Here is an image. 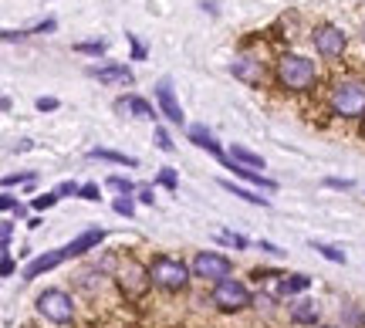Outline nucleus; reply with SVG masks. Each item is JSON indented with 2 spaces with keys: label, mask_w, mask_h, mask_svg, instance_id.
<instances>
[{
  "label": "nucleus",
  "mask_w": 365,
  "mask_h": 328,
  "mask_svg": "<svg viewBox=\"0 0 365 328\" xmlns=\"http://www.w3.org/2000/svg\"><path fill=\"white\" fill-rule=\"evenodd\" d=\"M274 78H277V85L287 88V92H308L314 81H318V65H314L312 58H304V54L284 51L277 58Z\"/></svg>",
  "instance_id": "1"
},
{
  "label": "nucleus",
  "mask_w": 365,
  "mask_h": 328,
  "mask_svg": "<svg viewBox=\"0 0 365 328\" xmlns=\"http://www.w3.org/2000/svg\"><path fill=\"white\" fill-rule=\"evenodd\" d=\"M145 267H149V281H153L159 291H170V294L186 291L190 281H193V267L186 261H180V257H173V254H156Z\"/></svg>",
  "instance_id": "2"
},
{
  "label": "nucleus",
  "mask_w": 365,
  "mask_h": 328,
  "mask_svg": "<svg viewBox=\"0 0 365 328\" xmlns=\"http://www.w3.org/2000/svg\"><path fill=\"white\" fill-rule=\"evenodd\" d=\"M328 108L339 118H365V81L339 78L328 92Z\"/></svg>",
  "instance_id": "3"
},
{
  "label": "nucleus",
  "mask_w": 365,
  "mask_h": 328,
  "mask_svg": "<svg viewBox=\"0 0 365 328\" xmlns=\"http://www.w3.org/2000/svg\"><path fill=\"white\" fill-rule=\"evenodd\" d=\"M34 308H38V315L44 322H51V325H71L75 322V298L61 288H44L34 298Z\"/></svg>",
  "instance_id": "4"
},
{
  "label": "nucleus",
  "mask_w": 365,
  "mask_h": 328,
  "mask_svg": "<svg viewBox=\"0 0 365 328\" xmlns=\"http://www.w3.org/2000/svg\"><path fill=\"white\" fill-rule=\"evenodd\" d=\"M210 302L217 304L220 312H227V315H237V312H244V308H250V288L244 285V281H237V277H227V281H220V285H213V294H210Z\"/></svg>",
  "instance_id": "5"
},
{
  "label": "nucleus",
  "mask_w": 365,
  "mask_h": 328,
  "mask_svg": "<svg viewBox=\"0 0 365 328\" xmlns=\"http://www.w3.org/2000/svg\"><path fill=\"white\" fill-rule=\"evenodd\" d=\"M190 267H193V277L210 281V285H220V281L234 275V261L227 254H220V250H200Z\"/></svg>",
  "instance_id": "6"
},
{
  "label": "nucleus",
  "mask_w": 365,
  "mask_h": 328,
  "mask_svg": "<svg viewBox=\"0 0 365 328\" xmlns=\"http://www.w3.org/2000/svg\"><path fill=\"white\" fill-rule=\"evenodd\" d=\"M312 41H314V51L322 54V58H339L349 48V34L339 24H328V21L325 24H314Z\"/></svg>",
  "instance_id": "7"
},
{
  "label": "nucleus",
  "mask_w": 365,
  "mask_h": 328,
  "mask_svg": "<svg viewBox=\"0 0 365 328\" xmlns=\"http://www.w3.org/2000/svg\"><path fill=\"white\" fill-rule=\"evenodd\" d=\"M115 281H118V291H122L125 298H143L145 291H149V285H153V281H149V267H143L139 261L122 264Z\"/></svg>",
  "instance_id": "8"
},
{
  "label": "nucleus",
  "mask_w": 365,
  "mask_h": 328,
  "mask_svg": "<svg viewBox=\"0 0 365 328\" xmlns=\"http://www.w3.org/2000/svg\"><path fill=\"white\" fill-rule=\"evenodd\" d=\"M153 95H156L159 112L170 118L173 125H182V122H186V116H182V106H180V98H176V92H173V81L170 78H159L156 88H153Z\"/></svg>",
  "instance_id": "9"
},
{
  "label": "nucleus",
  "mask_w": 365,
  "mask_h": 328,
  "mask_svg": "<svg viewBox=\"0 0 365 328\" xmlns=\"http://www.w3.org/2000/svg\"><path fill=\"white\" fill-rule=\"evenodd\" d=\"M230 71H234V78H240L244 85H261L264 81V61L257 54H237L234 61H230Z\"/></svg>",
  "instance_id": "10"
},
{
  "label": "nucleus",
  "mask_w": 365,
  "mask_h": 328,
  "mask_svg": "<svg viewBox=\"0 0 365 328\" xmlns=\"http://www.w3.org/2000/svg\"><path fill=\"white\" fill-rule=\"evenodd\" d=\"M65 261H68V250H65V247L48 250V254H38L34 261H27V264H24V271H21V277H24V281H38L41 275H48V271H54L58 264H65Z\"/></svg>",
  "instance_id": "11"
},
{
  "label": "nucleus",
  "mask_w": 365,
  "mask_h": 328,
  "mask_svg": "<svg viewBox=\"0 0 365 328\" xmlns=\"http://www.w3.org/2000/svg\"><path fill=\"white\" fill-rule=\"evenodd\" d=\"M88 78H98L102 85H132V81H135V75H132L129 65H122V61H118V65H112V61H108V65H91L88 68Z\"/></svg>",
  "instance_id": "12"
},
{
  "label": "nucleus",
  "mask_w": 365,
  "mask_h": 328,
  "mask_svg": "<svg viewBox=\"0 0 365 328\" xmlns=\"http://www.w3.org/2000/svg\"><path fill=\"white\" fill-rule=\"evenodd\" d=\"M115 112H122V116H132V118H149V122H156V118H159V108L153 106V102L139 98V95L115 98Z\"/></svg>",
  "instance_id": "13"
},
{
  "label": "nucleus",
  "mask_w": 365,
  "mask_h": 328,
  "mask_svg": "<svg viewBox=\"0 0 365 328\" xmlns=\"http://www.w3.org/2000/svg\"><path fill=\"white\" fill-rule=\"evenodd\" d=\"M102 240H105L102 227H88V230H81L78 237H71V240L65 244V250H68V257H81V254H88V250L98 247Z\"/></svg>",
  "instance_id": "14"
},
{
  "label": "nucleus",
  "mask_w": 365,
  "mask_h": 328,
  "mask_svg": "<svg viewBox=\"0 0 365 328\" xmlns=\"http://www.w3.org/2000/svg\"><path fill=\"white\" fill-rule=\"evenodd\" d=\"M190 143L196 145V149H207L210 156H217L223 163L227 159V153H223V145L217 143V135L207 129V125H190Z\"/></svg>",
  "instance_id": "15"
},
{
  "label": "nucleus",
  "mask_w": 365,
  "mask_h": 328,
  "mask_svg": "<svg viewBox=\"0 0 365 328\" xmlns=\"http://www.w3.org/2000/svg\"><path fill=\"white\" fill-rule=\"evenodd\" d=\"M318 318H322V308H318V302H312V298H301V302L291 304V322H294V325L318 328Z\"/></svg>",
  "instance_id": "16"
},
{
  "label": "nucleus",
  "mask_w": 365,
  "mask_h": 328,
  "mask_svg": "<svg viewBox=\"0 0 365 328\" xmlns=\"http://www.w3.org/2000/svg\"><path fill=\"white\" fill-rule=\"evenodd\" d=\"M312 288V277L308 275H281V281H277V294H284V298H291V294H301V291Z\"/></svg>",
  "instance_id": "17"
},
{
  "label": "nucleus",
  "mask_w": 365,
  "mask_h": 328,
  "mask_svg": "<svg viewBox=\"0 0 365 328\" xmlns=\"http://www.w3.org/2000/svg\"><path fill=\"white\" fill-rule=\"evenodd\" d=\"M88 159H105V163H115V166H129V170H135V166H139V159H135V156H125V153H115V149H102V145L88 149Z\"/></svg>",
  "instance_id": "18"
},
{
  "label": "nucleus",
  "mask_w": 365,
  "mask_h": 328,
  "mask_svg": "<svg viewBox=\"0 0 365 328\" xmlns=\"http://www.w3.org/2000/svg\"><path fill=\"white\" fill-rule=\"evenodd\" d=\"M220 186L227 190V193H234V197H240V200H247V203H254V207H271V200H267V197H261L257 190H247V186H237L234 180H220Z\"/></svg>",
  "instance_id": "19"
},
{
  "label": "nucleus",
  "mask_w": 365,
  "mask_h": 328,
  "mask_svg": "<svg viewBox=\"0 0 365 328\" xmlns=\"http://www.w3.org/2000/svg\"><path fill=\"white\" fill-rule=\"evenodd\" d=\"M230 159L234 163H240V166H250V170H264V156H257V153H250V149H244V145H230Z\"/></svg>",
  "instance_id": "20"
},
{
  "label": "nucleus",
  "mask_w": 365,
  "mask_h": 328,
  "mask_svg": "<svg viewBox=\"0 0 365 328\" xmlns=\"http://www.w3.org/2000/svg\"><path fill=\"white\" fill-rule=\"evenodd\" d=\"M312 250H318L322 257H328L331 264H345V250H339L335 244H325V240H312Z\"/></svg>",
  "instance_id": "21"
},
{
  "label": "nucleus",
  "mask_w": 365,
  "mask_h": 328,
  "mask_svg": "<svg viewBox=\"0 0 365 328\" xmlns=\"http://www.w3.org/2000/svg\"><path fill=\"white\" fill-rule=\"evenodd\" d=\"M75 51L91 54V58H102V54L108 51V41H78V44H75Z\"/></svg>",
  "instance_id": "22"
},
{
  "label": "nucleus",
  "mask_w": 365,
  "mask_h": 328,
  "mask_svg": "<svg viewBox=\"0 0 365 328\" xmlns=\"http://www.w3.org/2000/svg\"><path fill=\"white\" fill-rule=\"evenodd\" d=\"M217 240H220V244H230V247H237V250H247L250 247L247 237L234 234V230H220V234H217Z\"/></svg>",
  "instance_id": "23"
},
{
  "label": "nucleus",
  "mask_w": 365,
  "mask_h": 328,
  "mask_svg": "<svg viewBox=\"0 0 365 328\" xmlns=\"http://www.w3.org/2000/svg\"><path fill=\"white\" fill-rule=\"evenodd\" d=\"M108 186H112V190H118L122 197H132V193L139 190V186L132 183V180H125V176H108Z\"/></svg>",
  "instance_id": "24"
},
{
  "label": "nucleus",
  "mask_w": 365,
  "mask_h": 328,
  "mask_svg": "<svg viewBox=\"0 0 365 328\" xmlns=\"http://www.w3.org/2000/svg\"><path fill=\"white\" fill-rule=\"evenodd\" d=\"M156 183L166 186V190H176V186H180V176H176V170H173V166H163V170H159V176H156Z\"/></svg>",
  "instance_id": "25"
},
{
  "label": "nucleus",
  "mask_w": 365,
  "mask_h": 328,
  "mask_svg": "<svg viewBox=\"0 0 365 328\" xmlns=\"http://www.w3.org/2000/svg\"><path fill=\"white\" fill-rule=\"evenodd\" d=\"M115 213L118 217H135V197H115Z\"/></svg>",
  "instance_id": "26"
},
{
  "label": "nucleus",
  "mask_w": 365,
  "mask_h": 328,
  "mask_svg": "<svg viewBox=\"0 0 365 328\" xmlns=\"http://www.w3.org/2000/svg\"><path fill=\"white\" fill-rule=\"evenodd\" d=\"M58 200H61L58 193H41V197H34V203H31V207H34L38 213H44V210H51V207L58 203Z\"/></svg>",
  "instance_id": "27"
},
{
  "label": "nucleus",
  "mask_w": 365,
  "mask_h": 328,
  "mask_svg": "<svg viewBox=\"0 0 365 328\" xmlns=\"http://www.w3.org/2000/svg\"><path fill=\"white\" fill-rule=\"evenodd\" d=\"M58 197L65 200V197H81V186L75 183V180H65V183H58V190H54Z\"/></svg>",
  "instance_id": "28"
},
{
  "label": "nucleus",
  "mask_w": 365,
  "mask_h": 328,
  "mask_svg": "<svg viewBox=\"0 0 365 328\" xmlns=\"http://www.w3.org/2000/svg\"><path fill=\"white\" fill-rule=\"evenodd\" d=\"M34 108H38V112H58V108H61V102H58V98H51V95H41L38 102H34Z\"/></svg>",
  "instance_id": "29"
},
{
  "label": "nucleus",
  "mask_w": 365,
  "mask_h": 328,
  "mask_svg": "<svg viewBox=\"0 0 365 328\" xmlns=\"http://www.w3.org/2000/svg\"><path fill=\"white\" fill-rule=\"evenodd\" d=\"M21 183H34V173H17V176H4V190H11V186H21Z\"/></svg>",
  "instance_id": "30"
},
{
  "label": "nucleus",
  "mask_w": 365,
  "mask_h": 328,
  "mask_svg": "<svg viewBox=\"0 0 365 328\" xmlns=\"http://www.w3.org/2000/svg\"><path fill=\"white\" fill-rule=\"evenodd\" d=\"M156 145L163 149V153H173V139H170V132H166V129H159V125H156Z\"/></svg>",
  "instance_id": "31"
},
{
  "label": "nucleus",
  "mask_w": 365,
  "mask_h": 328,
  "mask_svg": "<svg viewBox=\"0 0 365 328\" xmlns=\"http://www.w3.org/2000/svg\"><path fill=\"white\" fill-rule=\"evenodd\" d=\"M125 41L132 44V61H143V58H145V48L139 44V38H135V34H125Z\"/></svg>",
  "instance_id": "32"
},
{
  "label": "nucleus",
  "mask_w": 365,
  "mask_h": 328,
  "mask_svg": "<svg viewBox=\"0 0 365 328\" xmlns=\"http://www.w3.org/2000/svg\"><path fill=\"white\" fill-rule=\"evenodd\" d=\"M98 197H102V190H98V183H85V186H81V200H88V203H95Z\"/></svg>",
  "instance_id": "33"
},
{
  "label": "nucleus",
  "mask_w": 365,
  "mask_h": 328,
  "mask_svg": "<svg viewBox=\"0 0 365 328\" xmlns=\"http://www.w3.org/2000/svg\"><path fill=\"white\" fill-rule=\"evenodd\" d=\"M14 267H17V264H14L11 250H4V261H0V275H4V277H11V275H14Z\"/></svg>",
  "instance_id": "34"
},
{
  "label": "nucleus",
  "mask_w": 365,
  "mask_h": 328,
  "mask_svg": "<svg viewBox=\"0 0 365 328\" xmlns=\"http://www.w3.org/2000/svg\"><path fill=\"white\" fill-rule=\"evenodd\" d=\"M0 207H4L7 213H21V203H17L11 193H4V197H0Z\"/></svg>",
  "instance_id": "35"
},
{
  "label": "nucleus",
  "mask_w": 365,
  "mask_h": 328,
  "mask_svg": "<svg viewBox=\"0 0 365 328\" xmlns=\"http://www.w3.org/2000/svg\"><path fill=\"white\" fill-rule=\"evenodd\" d=\"M135 200H139V203H153V183H145V186H139V190H135Z\"/></svg>",
  "instance_id": "36"
},
{
  "label": "nucleus",
  "mask_w": 365,
  "mask_h": 328,
  "mask_svg": "<svg viewBox=\"0 0 365 328\" xmlns=\"http://www.w3.org/2000/svg\"><path fill=\"white\" fill-rule=\"evenodd\" d=\"M0 237H4V250H11V237H14V223L4 220V227H0Z\"/></svg>",
  "instance_id": "37"
},
{
  "label": "nucleus",
  "mask_w": 365,
  "mask_h": 328,
  "mask_svg": "<svg viewBox=\"0 0 365 328\" xmlns=\"http://www.w3.org/2000/svg\"><path fill=\"white\" fill-rule=\"evenodd\" d=\"M261 250H267V254H274V257H281V254H287V250H281L277 244H271V240H261Z\"/></svg>",
  "instance_id": "38"
},
{
  "label": "nucleus",
  "mask_w": 365,
  "mask_h": 328,
  "mask_svg": "<svg viewBox=\"0 0 365 328\" xmlns=\"http://www.w3.org/2000/svg\"><path fill=\"white\" fill-rule=\"evenodd\" d=\"M325 183H328V186H335V190H349V186H352V180H335V176H328Z\"/></svg>",
  "instance_id": "39"
},
{
  "label": "nucleus",
  "mask_w": 365,
  "mask_h": 328,
  "mask_svg": "<svg viewBox=\"0 0 365 328\" xmlns=\"http://www.w3.org/2000/svg\"><path fill=\"white\" fill-rule=\"evenodd\" d=\"M318 328H339V325H318Z\"/></svg>",
  "instance_id": "40"
},
{
  "label": "nucleus",
  "mask_w": 365,
  "mask_h": 328,
  "mask_svg": "<svg viewBox=\"0 0 365 328\" xmlns=\"http://www.w3.org/2000/svg\"><path fill=\"white\" fill-rule=\"evenodd\" d=\"M362 135H365V122H362Z\"/></svg>",
  "instance_id": "41"
}]
</instances>
